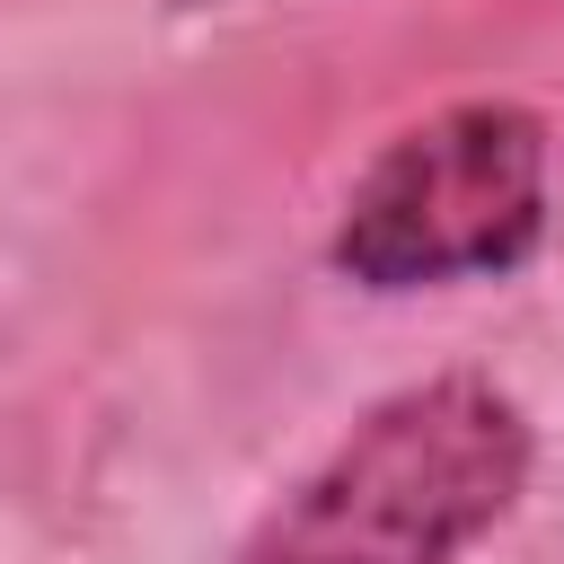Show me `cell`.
I'll use <instances>...</instances> for the list:
<instances>
[{"label":"cell","instance_id":"6da1fadb","mask_svg":"<svg viewBox=\"0 0 564 564\" xmlns=\"http://www.w3.org/2000/svg\"><path fill=\"white\" fill-rule=\"evenodd\" d=\"M529 485V414L476 379L441 370L370 405L256 529L229 564H458Z\"/></svg>","mask_w":564,"mask_h":564},{"label":"cell","instance_id":"7a4b0ae2","mask_svg":"<svg viewBox=\"0 0 564 564\" xmlns=\"http://www.w3.org/2000/svg\"><path fill=\"white\" fill-rule=\"evenodd\" d=\"M546 229V123L476 97L397 132L335 220V264L370 291L511 273Z\"/></svg>","mask_w":564,"mask_h":564},{"label":"cell","instance_id":"3957f363","mask_svg":"<svg viewBox=\"0 0 564 564\" xmlns=\"http://www.w3.org/2000/svg\"><path fill=\"white\" fill-rule=\"evenodd\" d=\"M176 9H212V0H176Z\"/></svg>","mask_w":564,"mask_h":564}]
</instances>
